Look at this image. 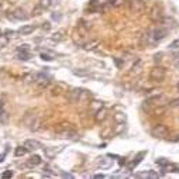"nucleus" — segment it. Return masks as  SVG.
Masks as SVG:
<instances>
[{"label":"nucleus","instance_id":"1","mask_svg":"<svg viewBox=\"0 0 179 179\" xmlns=\"http://www.w3.org/2000/svg\"><path fill=\"white\" fill-rule=\"evenodd\" d=\"M55 134L59 135L61 138H75L76 135H78L75 130H72L71 124H61L59 128L55 131Z\"/></svg>","mask_w":179,"mask_h":179},{"label":"nucleus","instance_id":"2","mask_svg":"<svg viewBox=\"0 0 179 179\" xmlns=\"http://www.w3.org/2000/svg\"><path fill=\"white\" fill-rule=\"evenodd\" d=\"M167 76V72L162 66H154L150 72V79L152 82H162Z\"/></svg>","mask_w":179,"mask_h":179},{"label":"nucleus","instance_id":"3","mask_svg":"<svg viewBox=\"0 0 179 179\" xmlns=\"http://www.w3.org/2000/svg\"><path fill=\"white\" fill-rule=\"evenodd\" d=\"M85 96H86V90H83V89H72L69 92L68 99H69L71 103H79Z\"/></svg>","mask_w":179,"mask_h":179},{"label":"nucleus","instance_id":"4","mask_svg":"<svg viewBox=\"0 0 179 179\" xmlns=\"http://www.w3.org/2000/svg\"><path fill=\"white\" fill-rule=\"evenodd\" d=\"M157 44V41H155V38L152 35V31H147V33H144L141 35V40H140V45L142 48L145 47H151V45H155Z\"/></svg>","mask_w":179,"mask_h":179},{"label":"nucleus","instance_id":"5","mask_svg":"<svg viewBox=\"0 0 179 179\" xmlns=\"http://www.w3.org/2000/svg\"><path fill=\"white\" fill-rule=\"evenodd\" d=\"M152 135L155 137V138H167L168 137V128H167V126H164V124H158V126H155L154 128H152Z\"/></svg>","mask_w":179,"mask_h":179},{"label":"nucleus","instance_id":"6","mask_svg":"<svg viewBox=\"0 0 179 179\" xmlns=\"http://www.w3.org/2000/svg\"><path fill=\"white\" fill-rule=\"evenodd\" d=\"M145 10V3L144 0H130V11L140 14Z\"/></svg>","mask_w":179,"mask_h":179},{"label":"nucleus","instance_id":"7","mask_svg":"<svg viewBox=\"0 0 179 179\" xmlns=\"http://www.w3.org/2000/svg\"><path fill=\"white\" fill-rule=\"evenodd\" d=\"M152 35H154V38H155V41L158 42V41L164 40V38L168 35V30L164 28V27H158V28L152 30Z\"/></svg>","mask_w":179,"mask_h":179},{"label":"nucleus","instance_id":"8","mask_svg":"<svg viewBox=\"0 0 179 179\" xmlns=\"http://www.w3.org/2000/svg\"><path fill=\"white\" fill-rule=\"evenodd\" d=\"M9 17L13 20H16V21H23V20L27 19V14H26V11L23 9H17V10H14Z\"/></svg>","mask_w":179,"mask_h":179},{"label":"nucleus","instance_id":"9","mask_svg":"<svg viewBox=\"0 0 179 179\" xmlns=\"http://www.w3.org/2000/svg\"><path fill=\"white\" fill-rule=\"evenodd\" d=\"M150 19L152 20V21H155V23H158V21H162V13H161V10L158 9L157 6L151 9Z\"/></svg>","mask_w":179,"mask_h":179},{"label":"nucleus","instance_id":"10","mask_svg":"<svg viewBox=\"0 0 179 179\" xmlns=\"http://www.w3.org/2000/svg\"><path fill=\"white\" fill-rule=\"evenodd\" d=\"M24 147L28 151H35L38 148H41V142L37 141V140H27L24 142Z\"/></svg>","mask_w":179,"mask_h":179},{"label":"nucleus","instance_id":"11","mask_svg":"<svg viewBox=\"0 0 179 179\" xmlns=\"http://www.w3.org/2000/svg\"><path fill=\"white\" fill-rule=\"evenodd\" d=\"M106 117H107V110L104 109V107H100L99 110H96V114H94V120L97 123H102L106 120Z\"/></svg>","mask_w":179,"mask_h":179},{"label":"nucleus","instance_id":"12","mask_svg":"<svg viewBox=\"0 0 179 179\" xmlns=\"http://www.w3.org/2000/svg\"><path fill=\"white\" fill-rule=\"evenodd\" d=\"M112 165H113V161L109 160V157H106V158H100V160L97 161V167H99V168H102V169H109Z\"/></svg>","mask_w":179,"mask_h":179},{"label":"nucleus","instance_id":"13","mask_svg":"<svg viewBox=\"0 0 179 179\" xmlns=\"http://www.w3.org/2000/svg\"><path fill=\"white\" fill-rule=\"evenodd\" d=\"M35 82L41 86H47L49 83V78L45 76V74H37L35 75Z\"/></svg>","mask_w":179,"mask_h":179},{"label":"nucleus","instance_id":"14","mask_svg":"<svg viewBox=\"0 0 179 179\" xmlns=\"http://www.w3.org/2000/svg\"><path fill=\"white\" fill-rule=\"evenodd\" d=\"M145 154H147L145 151H141V152H138V154H137V157L134 158V161H133L131 165H130V171H133L134 168H135V167H137V165H138V164H140V162H141L142 158L145 157Z\"/></svg>","mask_w":179,"mask_h":179},{"label":"nucleus","instance_id":"15","mask_svg":"<svg viewBox=\"0 0 179 179\" xmlns=\"http://www.w3.org/2000/svg\"><path fill=\"white\" fill-rule=\"evenodd\" d=\"M40 164H41V157H40V155H33V157L27 161V167H30V168L38 167Z\"/></svg>","mask_w":179,"mask_h":179},{"label":"nucleus","instance_id":"16","mask_svg":"<svg viewBox=\"0 0 179 179\" xmlns=\"http://www.w3.org/2000/svg\"><path fill=\"white\" fill-rule=\"evenodd\" d=\"M34 30H35V27H34V26L27 24V26H23V27L19 30V33H20V34H23V35H28V34H31Z\"/></svg>","mask_w":179,"mask_h":179},{"label":"nucleus","instance_id":"17","mask_svg":"<svg viewBox=\"0 0 179 179\" xmlns=\"http://www.w3.org/2000/svg\"><path fill=\"white\" fill-rule=\"evenodd\" d=\"M37 119V116L33 113H27L26 114V117H24V124L26 126H28V127H31V124L34 123V120Z\"/></svg>","mask_w":179,"mask_h":179},{"label":"nucleus","instance_id":"18","mask_svg":"<svg viewBox=\"0 0 179 179\" xmlns=\"http://www.w3.org/2000/svg\"><path fill=\"white\" fill-rule=\"evenodd\" d=\"M59 151H62V148H59V150H57V148H44V152H45V155L48 158H54Z\"/></svg>","mask_w":179,"mask_h":179},{"label":"nucleus","instance_id":"19","mask_svg":"<svg viewBox=\"0 0 179 179\" xmlns=\"http://www.w3.org/2000/svg\"><path fill=\"white\" fill-rule=\"evenodd\" d=\"M99 45H100V42H99L97 40H94V41H90V42H87V44H86L85 49H86V51H94V49L99 47Z\"/></svg>","mask_w":179,"mask_h":179},{"label":"nucleus","instance_id":"20","mask_svg":"<svg viewBox=\"0 0 179 179\" xmlns=\"http://www.w3.org/2000/svg\"><path fill=\"white\" fill-rule=\"evenodd\" d=\"M140 178H152V179H157L158 178V173L154 172V171H147V172H142L138 175Z\"/></svg>","mask_w":179,"mask_h":179},{"label":"nucleus","instance_id":"21","mask_svg":"<svg viewBox=\"0 0 179 179\" xmlns=\"http://www.w3.org/2000/svg\"><path fill=\"white\" fill-rule=\"evenodd\" d=\"M27 151L28 150H27L24 145H23V147H17L16 151H14V155H16V157H23V155H26V154H27Z\"/></svg>","mask_w":179,"mask_h":179},{"label":"nucleus","instance_id":"22","mask_svg":"<svg viewBox=\"0 0 179 179\" xmlns=\"http://www.w3.org/2000/svg\"><path fill=\"white\" fill-rule=\"evenodd\" d=\"M17 58H19V59H21V61H28V59H30L28 51H19Z\"/></svg>","mask_w":179,"mask_h":179},{"label":"nucleus","instance_id":"23","mask_svg":"<svg viewBox=\"0 0 179 179\" xmlns=\"http://www.w3.org/2000/svg\"><path fill=\"white\" fill-rule=\"evenodd\" d=\"M114 120H116L117 123H120V124H121V123L126 121V114H123V113H116V114H114Z\"/></svg>","mask_w":179,"mask_h":179},{"label":"nucleus","instance_id":"24","mask_svg":"<svg viewBox=\"0 0 179 179\" xmlns=\"http://www.w3.org/2000/svg\"><path fill=\"white\" fill-rule=\"evenodd\" d=\"M141 66H142V62H141V61H137V64L133 66V69H131L133 75H134V74H138V72L141 71Z\"/></svg>","mask_w":179,"mask_h":179},{"label":"nucleus","instance_id":"25","mask_svg":"<svg viewBox=\"0 0 179 179\" xmlns=\"http://www.w3.org/2000/svg\"><path fill=\"white\" fill-rule=\"evenodd\" d=\"M7 44H9V38L6 35H3V34H0V48L7 47Z\"/></svg>","mask_w":179,"mask_h":179},{"label":"nucleus","instance_id":"26","mask_svg":"<svg viewBox=\"0 0 179 179\" xmlns=\"http://www.w3.org/2000/svg\"><path fill=\"white\" fill-rule=\"evenodd\" d=\"M51 40H52V41H61V40H64V33H62V31H58V33H55V34L51 37Z\"/></svg>","mask_w":179,"mask_h":179},{"label":"nucleus","instance_id":"27","mask_svg":"<svg viewBox=\"0 0 179 179\" xmlns=\"http://www.w3.org/2000/svg\"><path fill=\"white\" fill-rule=\"evenodd\" d=\"M124 1L126 0H110V4L113 7H121V6H124Z\"/></svg>","mask_w":179,"mask_h":179},{"label":"nucleus","instance_id":"28","mask_svg":"<svg viewBox=\"0 0 179 179\" xmlns=\"http://www.w3.org/2000/svg\"><path fill=\"white\" fill-rule=\"evenodd\" d=\"M157 164L160 165V167H162V168H167L168 165H169V162L167 160H164V158H160V160H157Z\"/></svg>","mask_w":179,"mask_h":179},{"label":"nucleus","instance_id":"29","mask_svg":"<svg viewBox=\"0 0 179 179\" xmlns=\"http://www.w3.org/2000/svg\"><path fill=\"white\" fill-rule=\"evenodd\" d=\"M40 57H41V59H42V61H47V62H51V61L54 59V58L51 57V55H48V54H45V52H42Z\"/></svg>","mask_w":179,"mask_h":179},{"label":"nucleus","instance_id":"30","mask_svg":"<svg viewBox=\"0 0 179 179\" xmlns=\"http://www.w3.org/2000/svg\"><path fill=\"white\" fill-rule=\"evenodd\" d=\"M74 75H76V76H89V72H86V71H76V69H74Z\"/></svg>","mask_w":179,"mask_h":179},{"label":"nucleus","instance_id":"31","mask_svg":"<svg viewBox=\"0 0 179 179\" xmlns=\"http://www.w3.org/2000/svg\"><path fill=\"white\" fill-rule=\"evenodd\" d=\"M41 7H44V9H47V7H49L51 6V0H41Z\"/></svg>","mask_w":179,"mask_h":179},{"label":"nucleus","instance_id":"32","mask_svg":"<svg viewBox=\"0 0 179 179\" xmlns=\"http://www.w3.org/2000/svg\"><path fill=\"white\" fill-rule=\"evenodd\" d=\"M169 48H171V49H176V48H179V40L172 41V42L169 44Z\"/></svg>","mask_w":179,"mask_h":179},{"label":"nucleus","instance_id":"33","mask_svg":"<svg viewBox=\"0 0 179 179\" xmlns=\"http://www.w3.org/2000/svg\"><path fill=\"white\" fill-rule=\"evenodd\" d=\"M13 176V172L11 171H6V172H3V175H1V178L6 179V178H11Z\"/></svg>","mask_w":179,"mask_h":179},{"label":"nucleus","instance_id":"34","mask_svg":"<svg viewBox=\"0 0 179 179\" xmlns=\"http://www.w3.org/2000/svg\"><path fill=\"white\" fill-rule=\"evenodd\" d=\"M169 107H179V99H173L169 103Z\"/></svg>","mask_w":179,"mask_h":179},{"label":"nucleus","instance_id":"35","mask_svg":"<svg viewBox=\"0 0 179 179\" xmlns=\"http://www.w3.org/2000/svg\"><path fill=\"white\" fill-rule=\"evenodd\" d=\"M6 120H7V114L4 113V112H0V121L6 123Z\"/></svg>","mask_w":179,"mask_h":179},{"label":"nucleus","instance_id":"36","mask_svg":"<svg viewBox=\"0 0 179 179\" xmlns=\"http://www.w3.org/2000/svg\"><path fill=\"white\" fill-rule=\"evenodd\" d=\"M28 45H21V47H19L17 48V52H19V51H28Z\"/></svg>","mask_w":179,"mask_h":179},{"label":"nucleus","instance_id":"37","mask_svg":"<svg viewBox=\"0 0 179 179\" xmlns=\"http://www.w3.org/2000/svg\"><path fill=\"white\" fill-rule=\"evenodd\" d=\"M161 57H162V54H155V55H154V61L158 62V61L161 59Z\"/></svg>","mask_w":179,"mask_h":179},{"label":"nucleus","instance_id":"38","mask_svg":"<svg viewBox=\"0 0 179 179\" xmlns=\"http://www.w3.org/2000/svg\"><path fill=\"white\" fill-rule=\"evenodd\" d=\"M62 176H64V178H69V179L74 178V175H71V173H62Z\"/></svg>","mask_w":179,"mask_h":179},{"label":"nucleus","instance_id":"39","mask_svg":"<svg viewBox=\"0 0 179 179\" xmlns=\"http://www.w3.org/2000/svg\"><path fill=\"white\" fill-rule=\"evenodd\" d=\"M94 178H96V179H103L104 175H103V173H97V175H94Z\"/></svg>","mask_w":179,"mask_h":179},{"label":"nucleus","instance_id":"40","mask_svg":"<svg viewBox=\"0 0 179 179\" xmlns=\"http://www.w3.org/2000/svg\"><path fill=\"white\" fill-rule=\"evenodd\" d=\"M114 62H116V65L119 66V68L121 66V61H120V59H117V58H116V59H114Z\"/></svg>","mask_w":179,"mask_h":179},{"label":"nucleus","instance_id":"41","mask_svg":"<svg viewBox=\"0 0 179 179\" xmlns=\"http://www.w3.org/2000/svg\"><path fill=\"white\" fill-rule=\"evenodd\" d=\"M6 154H7V152H3V154L0 155V162H1V161H4V158H6Z\"/></svg>","mask_w":179,"mask_h":179},{"label":"nucleus","instance_id":"42","mask_svg":"<svg viewBox=\"0 0 179 179\" xmlns=\"http://www.w3.org/2000/svg\"><path fill=\"white\" fill-rule=\"evenodd\" d=\"M178 90H179V83H178Z\"/></svg>","mask_w":179,"mask_h":179},{"label":"nucleus","instance_id":"43","mask_svg":"<svg viewBox=\"0 0 179 179\" xmlns=\"http://www.w3.org/2000/svg\"><path fill=\"white\" fill-rule=\"evenodd\" d=\"M0 34H1V33H0Z\"/></svg>","mask_w":179,"mask_h":179}]
</instances>
